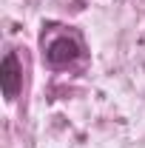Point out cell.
<instances>
[{
  "instance_id": "obj_1",
  "label": "cell",
  "mask_w": 145,
  "mask_h": 148,
  "mask_svg": "<svg viewBox=\"0 0 145 148\" xmlns=\"http://www.w3.org/2000/svg\"><path fill=\"white\" fill-rule=\"evenodd\" d=\"M80 57H83V46H80V40H74V37H68V34L54 37V40L46 46V63H49L51 69L71 66L74 60H80Z\"/></svg>"
},
{
  "instance_id": "obj_2",
  "label": "cell",
  "mask_w": 145,
  "mask_h": 148,
  "mask_svg": "<svg viewBox=\"0 0 145 148\" xmlns=\"http://www.w3.org/2000/svg\"><path fill=\"white\" fill-rule=\"evenodd\" d=\"M0 83H3V94L6 100H14L20 94V86H23V69H20V60L14 51H6L3 57V66H0Z\"/></svg>"
}]
</instances>
